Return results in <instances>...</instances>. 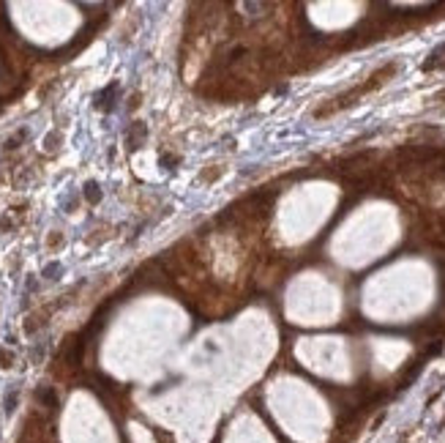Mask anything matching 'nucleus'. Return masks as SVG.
<instances>
[{
  "instance_id": "39448f33",
  "label": "nucleus",
  "mask_w": 445,
  "mask_h": 443,
  "mask_svg": "<svg viewBox=\"0 0 445 443\" xmlns=\"http://www.w3.org/2000/svg\"><path fill=\"white\" fill-rule=\"evenodd\" d=\"M38 400H41L44 405H49V408H55V405H58V397H55V391H49V389H41V391H38Z\"/></svg>"
},
{
  "instance_id": "6e6552de",
  "label": "nucleus",
  "mask_w": 445,
  "mask_h": 443,
  "mask_svg": "<svg viewBox=\"0 0 445 443\" xmlns=\"http://www.w3.org/2000/svg\"><path fill=\"white\" fill-rule=\"evenodd\" d=\"M14 405H17V394L6 397V410H14Z\"/></svg>"
},
{
  "instance_id": "20e7f679",
  "label": "nucleus",
  "mask_w": 445,
  "mask_h": 443,
  "mask_svg": "<svg viewBox=\"0 0 445 443\" xmlns=\"http://www.w3.org/2000/svg\"><path fill=\"white\" fill-rule=\"evenodd\" d=\"M85 200H88V202H99L101 200V186L96 181L85 183Z\"/></svg>"
},
{
  "instance_id": "f03ea898",
  "label": "nucleus",
  "mask_w": 445,
  "mask_h": 443,
  "mask_svg": "<svg viewBox=\"0 0 445 443\" xmlns=\"http://www.w3.org/2000/svg\"><path fill=\"white\" fill-rule=\"evenodd\" d=\"M115 90H117V85L112 82L110 88H104L99 93V99H96V107H99V110H104V113H110L112 110V96H115Z\"/></svg>"
},
{
  "instance_id": "423d86ee",
  "label": "nucleus",
  "mask_w": 445,
  "mask_h": 443,
  "mask_svg": "<svg viewBox=\"0 0 445 443\" xmlns=\"http://www.w3.org/2000/svg\"><path fill=\"white\" fill-rule=\"evenodd\" d=\"M60 271H63V268H60V263H49V266L44 268V277H47V279H58Z\"/></svg>"
},
{
  "instance_id": "7ed1b4c3",
  "label": "nucleus",
  "mask_w": 445,
  "mask_h": 443,
  "mask_svg": "<svg viewBox=\"0 0 445 443\" xmlns=\"http://www.w3.org/2000/svg\"><path fill=\"white\" fill-rule=\"evenodd\" d=\"M145 134H148V131H145V123H140V121H137V123L131 126V131H129V148H131V151H134V148H140L137 142H140Z\"/></svg>"
},
{
  "instance_id": "0eeeda50",
  "label": "nucleus",
  "mask_w": 445,
  "mask_h": 443,
  "mask_svg": "<svg viewBox=\"0 0 445 443\" xmlns=\"http://www.w3.org/2000/svg\"><path fill=\"white\" fill-rule=\"evenodd\" d=\"M11 361H14V359L6 353V350H0V364H3V366H11Z\"/></svg>"
},
{
  "instance_id": "f257e3e1",
  "label": "nucleus",
  "mask_w": 445,
  "mask_h": 443,
  "mask_svg": "<svg viewBox=\"0 0 445 443\" xmlns=\"http://www.w3.org/2000/svg\"><path fill=\"white\" fill-rule=\"evenodd\" d=\"M440 66H445V41L440 44V47H434V49H432L429 60L423 63V71H434V69H440Z\"/></svg>"
}]
</instances>
